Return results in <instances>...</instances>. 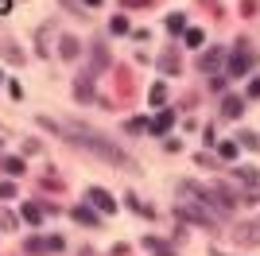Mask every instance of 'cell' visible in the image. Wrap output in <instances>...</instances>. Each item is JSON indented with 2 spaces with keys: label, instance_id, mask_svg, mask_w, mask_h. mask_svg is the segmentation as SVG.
Wrapping results in <instances>:
<instances>
[{
  "label": "cell",
  "instance_id": "cell-1",
  "mask_svg": "<svg viewBox=\"0 0 260 256\" xmlns=\"http://www.w3.org/2000/svg\"><path fill=\"white\" fill-rule=\"evenodd\" d=\"M248 66H252V51H248V43H237V47H233V59H229V74L233 78H245Z\"/></svg>",
  "mask_w": 260,
  "mask_h": 256
},
{
  "label": "cell",
  "instance_id": "cell-2",
  "mask_svg": "<svg viewBox=\"0 0 260 256\" xmlns=\"http://www.w3.org/2000/svg\"><path fill=\"white\" fill-rule=\"evenodd\" d=\"M171 124H175V113H167V109H163V113H159V117L148 124V128H152V136H163L167 128H171Z\"/></svg>",
  "mask_w": 260,
  "mask_h": 256
},
{
  "label": "cell",
  "instance_id": "cell-3",
  "mask_svg": "<svg viewBox=\"0 0 260 256\" xmlns=\"http://www.w3.org/2000/svg\"><path fill=\"white\" fill-rule=\"evenodd\" d=\"M89 202H97V206H101L105 213H113V210H116V202H113L109 194H105V190H89Z\"/></svg>",
  "mask_w": 260,
  "mask_h": 256
},
{
  "label": "cell",
  "instance_id": "cell-4",
  "mask_svg": "<svg viewBox=\"0 0 260 256\" xmlns=\"http://www.w3.org/2000/svg\"><path fill=\"white\" fill-rule=\"evenodd\" d=\"M221 113H225V117H241V97H225Z\"/></svg>",
  "mask_w": 260,
  "mask_h": 256
},
{
  "label": "cell",
  "instance_id": "cell-5",
  "mask_svg": "<svg viewBox=\"0 0 260 256\" xmlns=\"http://www.w3.org/2000/svg\"><path fill=\"white\" fill-rule=\"evenodd\" d=\"M221 66V51H210V55H202V70H217Z\"/></svg>",
  "mask_w": 260,
  "mask_h": 256
},
{
  "label": "cell",
  "instance_id": "cell-6",
  "mask_svg": "<svg viewBox=\"0 0 260 256\" xmlns=\"http://www.w3.org/2000/svg\"><path fill=\"white\" fill-rule=\"evenodd\" d=\"M24 217H28L31 225H39V221H43V210H39V206H24Z\"/></svg>",
  "mask_w": 260,
  "mask_h": 256
},
{
  "label": "cell",
  "instance_id": "cell-7",
  "mask_svg": "<svg viewBox=\"0 0 260 256\" xmlns=\"http://www.w3.org/2000/svg\"><path fill=\"white\" fill-rule=\"evenodd\" d=\"M4 171H8V175H24V163H20V159H4Z\"/></svg>",
  "mask_w": 260,
  "mask_h": 256
},
{
  "label": "cell",
  "instance_id": "cell-8",
  "mask_svg": "<svg viewBox=\"0 0 260 256\" xmlns=\"http://www.w3.org/2000/svg\"><path fill=\"white\" fill-rule=\"evenodd\" d=\"M187 47H202V31H198V28L187 31Z\"/></svg>",
  "mask_w": 260,
  "mask_h": 256
},
{
  "label": "cell",
  "instance_id": "cell-9",
  "mask_svg": "<svg viewBox=\"0 0 260 256\" xmlns=\"http://www.w3.org/2000/svg\"><path fill=\"white\" fill-rule=\"evenodd\" d=\"M167 28H171V31H175V35H179V31L187 28V20H183V16H171V20H167Z\"/></svg>",
  "mask_w": 260,
  "mask_h": 256
},
{
  "label": "cell",
  "instance_id": "cell-10",
  "mask_svg": "<svg viewBox=\"0 0 260 256\" xmlns=\"http://www.w3.org/2000/svg\"><path fill=\"white\" fill-rule=\"evenodd\" d=\"M74 217H78V221H86V225H89V221H97V217H93L89 210H74Z\"/></svg>",
  "mask_w": 260,
  "mask_h": 256
},
{
  "label": "cell",
  "instance_id": "cell-11",
  "mask_svg": "<svg viewBox=\"0 0 260 256\" xmlns=\"http://www.w3.org/2000/svg\"><path fill=\"white\" fill-rule=\"evenodd\" d=\"M217 151H221L225 159H233V155H237V144H221V148H217Z\"/></svg>",
  "mask_w": 260,
  "mask_h": 256
},
{
  "label": "cell",
  "instance_id": "cell-12",
  "mask_svg": "<svg viewBox=\"0 0 260 256\" xmlns=\"http://www.w3.org/2000/svg\"><path fill=\"white\" fill-rule=\"evenodd\" d=\"M16 194V186H12V182H4V186H0V198H12Z\"/></svg>",
  "mask_w": 260,
  "mask_h": 256
},
{
  "label": "cell",
  "instance_id": "cell-13",
  "mask_svg": "<svg viewBox=\"0 0 260 256\" xmlns=\"http://www.w3.org/2000/svg\"><path fill=\"white\" fill-rule=\"evenodd\" d=\"M248 93H252V97H260V78L252 82V86H248Z\"/></svg>",
  "mask_w": 260,
  "mask_h": 256
},
{
  "label": "cell",
  "instance_id": "cell-14",
  "mask_svg": "<svg viewBox=\"0 0 260 256\" xmlns=\"http://www.w3.org/2000/svg\"><path fill=\"white\" fill-rule=\"evenodd\" d=\"M86 4H101V0H86Z\"/></svg>",
  "mask_w": 260,
  "mask_h": 256
},
{
  "label": "cell",
  "instance_id": "cell-15",
  "mask_svg": "<svg viewBox=\"0 0 260 256\" xmlns=\"http://www.w3.org/2000/svg\"><path fill=\"white\" fill-rule=\"evenodd\" d=\"M159 256H171V252H159Z\"/></svg>",
  "mask_w": 260,
  "mask_h": 256
}]
</instances>
